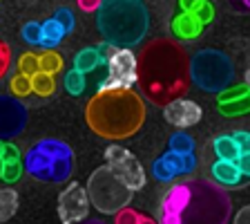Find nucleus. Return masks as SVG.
<instances>
[{
	"label": "nucleus",
	"instance_id": "nucleus-1",
	"mask_svg": "<svg viewBox=\"0 0 250 224\" xmlns=\"http://www.w3.org/2000/svg\"><path fill=\"white\" fill-rule=\"evenodd\" d=\"M190 56L172 38H159L136 58V83L152 103L183 97L190 88Z\"/></svg>",
	"mask_w": 250,
	"mask_h": 224
},
{
	"label": "nucleus",
	"instance_id": "nucleus-2",
	"mask_svg": "<svg viewBox=\"0 0 250 224\" xmlns=\"http://www.w3.org/2000/svg\"><path fill=\"white\" fill-rule=\"evenodd\" d=\"M230 218V198L219 184L206 179H188L172 184L159 209L163 224H221Z\"/></svg>",
	"mask_w": 250,
	"mask_h": 224
},
{
	"label": "nucleus",
	"instance_id": "nucleus-3",
	"mask_svg": "<svg viewBox=\"0 0 250 224\" xmlns=\"http://www.w3.org/2000/svg\"><path fill=\"white\" fill-rule=\"evenodd\" d=\"M85 121L103 139H127L146 121V103L132 88L99 90L85 108Z\"/></svg>",
	"mask_w": 250,
	"mask_h": 224
},
{
	"label": "nucleus",
	"instance_id": "nucleus-4",
	"mask_svg": "<svg viewBox=\"0 0 250 224\" xmlns=\"http://www.w3.org/2000/svg\"><path fill=\"white\" fill-rule=\"evenodd\" d=\"M96 27L105 43L134 47L150 27V14L143 0H103L96 9Z\"/></svg>",
	"mask_w": 250,
	"mask_h": 224
},
{
	"label": "nucleus",
	"instance_id": "nucleus-5",
	"mask_svg": "<svg viewBox=\"0 0 250 224\" xmlns=\"http://www.w3.org/2000/svg\"><path fill=\"white\" fill-rule=\"evenodd\" d=\"M76 157L69 144L61 139H41L29 148L22 157V168L38 182L62 184L74 175Z\"/></svg>",
	"mask_w": 250,
	"mask_h": 224
},
{
	"label": "nucleus",
	"instance_id": "nucleus-6",
	"mask_svg": "<svg viewBox=\"0 0 250 224\" xmlns=\"http://www.w3.org/2000/svg\"><path fill=\"white\" fill-rule=\"evenodd\" d=\"M190 81L199 90L219 94L234 81V63L221 50H201L190 58Z\"/></svg>",
	"mask_w": 250,
	"mask_h": 224
},
{
	"label": "nucleus",
	"instance_id": "nucleus-7",
	"mask_svg": "<svg viewBox=\"0 0 250 224\" xmlns=\"http://www.w3.org/2000/svg\"><path fill=\"white\" fill-rule=\"evenodd\" d=\"M85 191H87L89 204L103 215H114L116 211L132 202V191L109 171L107 164L89 175Z\"/></svg>",
	"mask_w": 250,
	"mask_h": 224
},
{
	"label": "nucleus",
	"instance_id": "nucleus-8",
	"mask_svg": "<svg viewBox=\"0 0 250 224\" xmlns=\"http://www.w3.org/2000/svg\"><path fill=\"white\" fill-rule=\"evenodd\" d=\"M105 164L132 193L146 186V171H143L141 162L127 148L119 146V144H109L105 148Z\"/></svg>",
	"mask_w": 250,
	"mask_h": 224
},
{
	"label": "nucleus",
	"instance_id": "nucleus-9",
	"mask_svg": "<svg viewBox=\"0 0 250 224\" xmlns=\"http://www.w3.org/2000/svg\"><path fill=\"white\" fill-rule=\"evenodd\" d=\"M197 164H199V159L194 155V150H181V148L167 146V150L159 159L152 162V177L163 184L174 182L179 175L194 173Z\"/></svg>",
	"mask_w": 250,
	"mask_h": 224
},
{
	"label": "nucleus",
	"instance_id": "nucleus-10",
	"mask_svg": "<svg viewBox=\"0 0 250 224\" xmlns=\"http://www.w3.org/2000/svg\"><path fill=\"white\" fill-rule=\"evenodd\" d=\"M107 76L99 83V90L132 88L136 85V56L127 47H114L107 58Z\"/></svg>",
	"mask_w": 250,
	"mask_h": 224
},
{
	"label": "nucleus",
	"instance_id": "nucleus-11",
	"mask_svg": "<svg viewBox=\"0 0 250 224\" xmlns=\"http://www.w3.org/2000/svg\"><path fill=\"white\" fill-rule=\"evenodd\" d=\"M89 198L87 191L78 182H72L67 188H62L58 195V218L62 224L83 222L89 213Z\"/></svg>",
	"mask_w": 250,
	"mask_h": 224
},
{
	"label": "nucleus",
	"instance_id": "nucleus-12",
	"mask_svg": "<svg viewBox=\"0 0 250 224\" xmlns=\"http://www.w3.org/2000/svg\"><path fill=\"white\" fill-rule=\"evenodd\" d=\"M27 125V108L18 97L0 94V139H14Z\"/></svg>",
	"mask_w": 250,
	"mask_h": 224
},
{
	"label": "nucleus",
	"instance_id": "nucleus-13",
	"mask_svg": "<svg viewBox=\"0 0 250 224\" xmlns=\"http://www.w3.org/2000/svg\"><path fill=\"white\" fill-rule=\"evenodd\" d=\"M163 117H166L167 124L177 125V128H190V125L201 121L203 110H201V105L194 103V101L177 97V99L163 103Z\"/></svg>",
	"mask_w": 250,
	"mask_h": 224
},
{
	"label": "nucleus",
	"instance_id": "nucleus-14",
	"mask_svg": "<svg viewBox=\"0 0 250 224\" xmlns=\"http://www.w3.org/2000/svg\"><path fill=\"white\" fill-rule=\"evenodd\" d=\"M248 177L250 171H246L244 166H239L237 162H230V159L217 157V162H212V166H210V179L221 188H241L248 184Z\"/></svg>",
	"mask_w": 250,
	"mask_h": 224
},
{
	"label": "nucleus",
	"instance_id": "nucleus-15",
	"mask_svg": "<svg viewBox=\"0 0 250 224\" xmlns=\"http://www.w3.org/2000/svg\"><path fill=\"white\" fill-rule=\"evenodd\" d=\"M114 52V45L109 43H99V45H92V47H83L78 50V54L74 56V68L81 70V72H94L99 65H105L109 58V54Z\"/></svg>",
	"mask_w": 250,
	"mask_h": 224
},
{
	"label": "nucleus",
	"instance_id": "nucleus-16",
	"mask_svg": "<svg viewBox=\"0 0 250 224\" xmlns=\"http://www.w3.org/2000/svg\"><path fill=\"white\" fill-rule=\"evenodd\" d=\"M212 150L219 159H230L237 162L239 166H244L246 171H250V150H241L237 146V141L232 139V135H219L212 141Z\"/></svg>",
	"mask_w": 250,
	"mask_h": 224
},
{
	"label": "nucleus",
	"instance_id": "nucleus-17",
	"mask_svg": "<svg viewBox=\"0 0 250 224\" xmlns=\"http://www.w3.org/2000/svg\"><path fill=\"white\" fill-rule=\"evenodd\" d=\"M203 25L197 21V16L194 14H188V11H181L172 18V34L181 41H192L201 34Z\"/></svg>",
	"mask_w": 250,
	"mask_h": 224
},
{
	"label": "nucleus",
	"instance_id": "nucleus-18",
	"mask_svg": "<svg viewBox=\"0 0 250 224\" xmlns=\"http://www.w3.org/2000/svg\"><path fill=\"white\" fill-rule=\"evenodd\" d=\"M65 36H69L67 29L52 16V18H47V21L41 23V41H38V47H42V50H56Z\"/></svg>",
	"mask_w": 250,
	"mask_h": 224
},
{
	"label": "nucleus",
	"instance_id": "nucleus-19",
	"mask_svg": "<svg viewBox=\"0 0 250 224\" xmlns=\"http://www.w3.org/2000/svg\"><path fill=\"white\" fill-rule=\"evenodd\" d=\"M18 211V193L14 188H0V224L11 220Z\"/></svg>",
	"mask_w": 250,
	"mask_h": 224
},
{
	"label": "nucleus",
	"instance_id": "nucleus-20",
	"mask_svg": "<svg viewBox=\"0 0 250 224\" xmlns=\"http://www.w3.org/2000/svg\"><path fill=\"white\" fill-rule=\"evenodd\" d=\"M54 90H56L54 74L42 72V70L31 74V92H36L38 97H49V94H54Z\"/></svg>",
	"mask_w": 250,
	"mask_h": 224
},
{
	"label": "nucleus",
	"instance_id": "nucleus-21",
	"mask_svg": "<svg viewBox=\"0 0 250 224\" xmlns=\"http://www.w3.org/2000/svg\"><path fill=\"white\" fill-rule=\"evenodd\" d=\"M65 90H67V94H72V97H81V94L85 92V88H87V78H85V72H81V70L72 68L67 74H65Z\"/></svg>",
	"mask_w": 250,
	"mask_h": 224
},
{
	"label": "nucleus",
	"instance_id": "nucleus-22",
	"mask_svg": "<svg viewBox=\"0 0 250 224\" xmlns=\"http://www.w3.org/2000/svg\"><path fill=\"white\" fill-rule=\"evenodd\" d=\"M248 110H250V94L248 97H239V99L219 103V112L226 117H239V115H246Z\"/></svg>",
	"mask_w": 250,
	"mask_h": 224
},
{
	"label": "nucleus",
	"instance_id": "nucleus-23",
	"mask_svg": "<svg viewBox=\"0 0 250 224\" xmlns=\"http://www.w3.org/2000/svg\"><path fill=\"white\" fill-rule=\"evenodd\" d=\"M38 65H41L42 72L56 74L62 70V56L56 52V50H45V52L38 56Z\"/></svg>",
	"mask_w": 250,
	"mask_h": 224
},
{
	"label": "nucleus",
	"instance_id": "nucleus-24",
	"mask_svg": "<svg viewBox=\"0 0 250 224\" xmlns=\"http://www.w3.org/2000/svg\"><path fill=\"white\" fill-rule=\"evenodd\" d=\"M9 90L14 97H18V99H21V97H29L31 94V76H27V74H22V72L14 74L9 81Z\"/></svg>",
	"mask_w": 250,
	"mask_h": 224
},
{
	"label": "nucleus",
	"instance_id": "nucleus-25",
	"mask_svg": "<svg viewBox=\"0 0 250 224\" xmlns=\"http://www.w3.org/2000/svg\"><path fill=\"white\" fill-rule=\"evenodd\" d=\"M116 222H121V224H150V222H154L152 218H147V215H143V213H139V211H134V209H127V206H123L121 211H116Z\"/></svg>",
	"mask_w": 250,
	"mask_h": 224
},
{
	"label": "nucleus",
	"instance_id": "nucleus-26",
	"mask_svg": "<svg viewBox=\"0 0 250 224\" xmlns=\"http://www.w3.org/2000/svg\"><path fill=\"white\" fill-rule=\"evenodd\" d=\"M38 70H41V65H38V54H34V52L21 54V58H18V72L31 76V74H36Z\"/></svg>",
	"mask_w": 250,
	"mask_h": 224
},
{
	"label": "nucleus",
	"instance_id": "nucleus-27",
	"mask_svg": "<svg viewBox=\"0 0 250 224\" xmlns=\"http://www.w3.org/2000/svg\"><path fill=\"white\" fill-rule=\"evenodd\" d=\"M248 94H250L248 83H239V85H228L217 97H219V103H224V101H232V99H239V97H248Z\"/></svg>",
	"mask_w": 250,
	"mask_h": 224
},
{
	"label": "nucleus",
	"instance_id": "nucleus-28",
	"mask_svg": "<svg viewBox=\"0 0 250 224\" xmlns=\"http://www.w3.org/2000/svg\"><path fill=\"white\" fill-rule=\"evenodd\" d=\"M54 18L67 29V34H72L74 27H76V18H74V11L69 9V7H58V9L54 11Z\"/></svg>",
	"mask_w": 250,
	"mask_h": 224
},
{
	"label": "nucleus",
	"instance_id": "nucleus-29",
	"mask_svg": "<svg viewBox=\"0 0 250 224\" xmlns=\"http://www.w3.org/2000/svg\"><path fill=\"white\" fill-rule=\"evenodd\" d=\"M22 38H25V43L38 47V41H41V23H36V21L25 23L22 25Z\"/></svg>",
	"mask_w": 250,
	"mask_h": 224
},
{
	"label": "nucleus",
	"instance_id": "nucleus-30",
	"mask_svg": "<svg viewBox=\"0 0 250 224\" xmlns=\"http://www.w3.org/2000/svg\"><path fill=\"white\" fill-rule=\"evenodd\" d=\"M9 65H11V50H9V45L0 38V78L7 74Z\"/></svg>",
	"mask_w": 250,
	"mask_h": 224
},
{
	"label": "nucleus",
	"instance_id": "nucleus-31",
	"mask_svg": "<svg viewBox=\"0 0 250 224\" xmlns=\"http://www.w3.org/2000/svg\"><path fill=\"white\" fill-rule=\"evenodd\" d=\"M192 14L197 16V21L201 23V25H208V23L214 18V9H212V5H210V2H203L199 9L192 11Z\"/></svg>",
	"mask_w": 250,
	"mask_h": 224
},
{
	"label": "nucleus",
	"instance_id": "nucleus-32",
	"mask_svg": "<svg viewBox=\"0 0 250 224\" xmlns=\"http://www.w3.org/2000/svg\"><path fill=\"white\" fill-rule=\"evenodd\" d=\"M232 135V139L237 141V146L241 148V150H250V135L246 130H234V132H230Z\"/></svg>",
	"mask_w": 250,
	"mask_h": 224
},
{
	"label": "nucleus",
	"instance_id": "nucleus-33",
	"mask_svg": "<svg viewBox=\"0 0 250 224\" xmlns=\"http://www.w3.org/2000/svg\"><path fill=\"white\" fill-rule=\"evenodd\" d=\"M206 0H179V7H181V11H188V14H192L194 9H199V7L203 5Z\"/></svg>",
	"mask_w": 250,
	"mask_h": 224
},
{
	"label": "nucleus",
	"instance_id": "nucleus-34",
	"mask_svg": "<svg viewBox=\"0 0 250 224\" xmlns=\"http://www.w3.org/2000/svg\"><path fill=\"white\" fill-rule=\"evenodd\" d=\"M103 0H78V7L83 11H96Z\"/></svg>",
	"mask_w": 250,
	"mask_h": 224
},
{
	"label": "nucleus",
	"instance_id": "nucleus-35",
	"mask_svg": "<svg viewBox=\"0 0 250 224\" xmlns=\"http://www.w3.org/2000/svg\"><path fill=\"white\" fill-rule=\"evenodd\" d=\"M248 220V209H241V213L234 218V222H246Z\"/></svg>",
	"mask_w": 250,
	"mask_h": 224
},
{
	"label": "nucleus",
	"instance_id": "nucleus-36",
	"mask_svg": "<svg viewBox=\"0 0 250 224\" xmlns=\"http://www.w3.org/2000/svg\"><path fill=\"white\" fill-rule=\"evenodd\" d=\"M239 5L241 7H250V0H239Z\"/></svg>",
	"mask_w": 250,
	"mask_h": 224
},
{
	"label": "nucleus",
	"instance_id": "nucleus-37",
	"mask_svg": "<svg viewBox=\"0 0 250 224\" xmlns=\"http://www.w3.org/2000/svg\"><path fill=\"white\" fill-rule=\"evenodd\" d=\"M2 166H5V159H2V157H0V173H2Z\"/></svg>",
	"mask_w": 250,
	"mask_h": 224
}]
</instances>
